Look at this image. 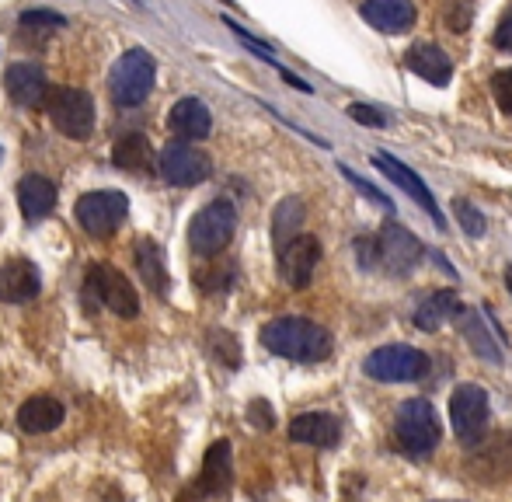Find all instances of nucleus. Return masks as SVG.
<instances>
[{
    "instance_id": "f257e3e1",
    "label": "nucleus",
    "mask_w": 512,
    "mask_h": 502,
    "mask_svg": "<svg viewBox=\"0 0 512 502\" xmlns=\"http://www.w3.org/2000/svg\"><path fill=\"white\" fill-rule=\"evenodd\" d=\"M262 346L283 360L321 363L331 353V335L310 318H276L262 328Z\"/></svg>"
},
{
    "instance_id": "f03ea898",
    "label": "nucleus",
    "mask_w": 512,
    "mask_h": 502,
    "mask_svg": "<svg viewBox=\"0 0 512 502\" xmlns=\"http://www.w3.org/2000/svg\"><path fill=\"white\" fill-rule=\"evenodd\" d=\"M81 297L88 311L108 307V311L119 314V318H136V314H140V293H136V286L129 283L115 265H105V262L91 265V269L84 272Z\"/></svg>"
},
{
    "instance_id": "7ed1b4c3",
    "label": "nucleus",
    "mask_w": 512,
    "mask_h": 502,
    "mask_svg": "<svg viewBox=\"0 0 512 502\" xmlns=\"http://www.w3.org/2000/svg\"><path fill=\"white\" fill-rule=\"evenodd\" d=\"M154 56L147 49H126V53L115 60L112 74H108V95L119 109H136V105L147 102L150 88H154Z\"/></svg>"
},
{
    "instance_id": "20e7f679",
    "label": "nucleus",
    "mask_w": 512,
    "mask_h": 502,
    "mask_svg": "<svg viewBox=\"0 0 512 502\" xmlns=\"http://www.w3.org/2000/svg\"><path fill=\"white\" fill-rule=\"evenodd\" d=\"M394 436H398L401 450L415 457H425L439 447V436H443V426H439L436 408L425 398H411L398 408V419H394Z\"/></svg>"
},
{
    "instance_id": "39448f33",
    "label": "nucleus",
    "mask_w": 512,
    "mask_h": 502,
    "mask_svg": "<svg viewBox=\"0 0 512 502\" xmlns=\"http://www.w3.org/2000/svg\"><path fill=\"white\" fill-rule=\"evenodd\" d=\"M234 231H237V210L227 203V199H213L209 206L196 213L189 227V245L196 255L203 258H216L223 248L234 241Z\"/></svg>"
},
{
    "instance_id": "423d86ee",
    "label": "nucleus",
    "mask_w": 512,
    "mask_h": 502,
    "mask_svg": "<svg viewBox=\"0 0 512 502\" xmlns=\"http://www.w3.org/2000/svg\"><path fill=\"white\" fill-rule=\"evenodd\" d=\"M46 112H49V123L60 129L63 136H70V140H88L91 129H95V102L81 88L49 91Z\"/></svg>"
},
{
    "instance_id": "0eeeda50",
    "label": "nucleus",
    "mask_w": 512,
    "mask_h": 502,
    "mask_svg": "<svg viewBox=\"0 0 512 502\" xmlns=\"http://www.w3.org/2000/svg\"><path fill=\"white\" fill-rule=\"evenodd\" d=\"M450 422L467 450L488 436V394L478 384H460L450 398Z\"/></svg>"
},
{
    "instance_id": "6e6552de",
    "label": "nucleus",
    "mask_w": 512,
    "mask_h": 502,
    "mask_svg": "<svg viewBox=\"0 0 512 502\" xmlns=\"http://www.w3.org/2000/svg\"><path fill=\"white\" fill-rule=\"evenodd\" d=\"M363 374L384 384H405L429 374V356L415 346H380L366 356Z\"/></svg>"
},
{
    "instance_id": "1a4fd4ad",
    "label": "nucleus",
    "mask_w": 512,
    "mask_h": 502,
    "mask_svg": "<svg viewBox=\"0 0 512 502\" xmlns=\"http://www.w3.org/2000/svg\"><path fill=\"white\" fill-rule=\"evenodd\" d=\"M129 213V199L115 189H102V192H84L74 206V217L91 238H108L122 227Z\"/></svg>"
},
{
    "instance_id": "9d476101",
    "label": "nucleus",
    "mask_w": 512,
    "mask_h": 502,
    "mask_svg": "<svg viewBox=\"0 0 512 502\" xmlns=\"http://www.w3.org/2000/svg\"><path fill=\"white\" fill-rule=\"evenodd\" d=\"M418 262H422V241L401 224H387L373 238V269L387 276H408Z\"/></svg>"
},
{
    "instance_id": "9b49d317",
    "label": "nucleus",
    "mask_w": 512,
    "mask_h": 502,
    "mask_svg": "<svg viewBox=\"0 0 512 502\" xmlns=\"http://www.w3.org/2000/svg\"><path fill=\"white\" fill-rule=\"evenodd\" d=\"M157 171L168 185H178V189H192V185L206 182L213 175V161H209L206 150H199L196 143H168L157 157Z\"/></svg>"
},
{
    "instance_id": "f8f14e48",
    "label": "nucleus",
    "mask_w": 512,
    "mask_h": 502,
    "mask_svg": "<svg viewBox=\"0 0 512 502\" xmlns=\"http://www.w3.org/2000/svg\"><path fill=\"white\" fill-rule=\"evenodd\" d=\"M317 262H321V241L310 234H297L290 245L279 248V272L293 290H307Z\"/></svg>"
},
{
    "instance_id": "ddd939ff",
    "label": "nucleus",
    "mask_w": 512,
    "mask_h": 502,
    "mask_svg": "<svg viewBox=\"0 0 512 502\" xmlns=\"http://www.w3.org/2000/svg\"><path fill=\"white\" fill-rule=\"evenodd\" d=\"M471 475L478 482H506L512 478V433H499L492 440H481L478 447H471V461H467Z\"/></svg>"
},
{
    "instance_id": "4468645a",
    "label": "nucleus",
    "mask_w": 512,
    "mask_h": 502,
    "mask_svg": "<svg viewBox=\"0 0 512 502\" xmlns=\"http://www.w3.org/2000/svg\"><path fill=\"white\" fill-rule=\"evenodd\" d=\"M373 161V168H380L384 171L387 178H391V182H398L401 189L408 192L411 199H415L418 206H422L425 213H429L432 220H436V227L439 231H446V220H443V210H439L436 206V199H432V192H429V185L422 182V178L415 175V171L408 168V164H401L398 157H391V154H384V150H380V154H373L370 157Z\"/></svg>"
},
{
    "instance_id": "2eb2a0df",
    "label": "nucleus",
    "mask_w": 512,
    "mask_h": 502,
    "mask_svg": "<svg viewBox=\"0 0 512 502\" xmlns=\"http://www.w3.org/2000/svg\"><path fill=\"white\" fill-rule=\"evenodd\" d=\"M4 88L11 95V102L21 105V109H39L49 98V81L35 63H14V67H7Z\"/></svg>"
},
{
    "instance_id": "dca6fc26",
    "label": "nucleus",
    "mask_w": 512,
    "mask_h": 502,
    "mask_svg": "<svg viewBox=\"0 0 512 502\" xmlns=\"http://www.w3.org/2000/svg\"><path fill=\"white\" fill-rule=\"evenodd\" d=\"M42 290V279L35 262L28 258H11L0 265V304H28Z\"/></svg>"
},
{
    "instance_id": "f3484780",
    "label": "nucleus",
    "mask_w": 512,
    "mask_h": 502,
    "mask_svg": "<svg viewBox=\"0 0 512 502\" xmlns=\"http://www.w3.org/2000/svg\"><path fill=\"white\" fill-rule=\"evenodd\" d=\"M230 478H234V454H230V443L216 440L213 447L206 450V457H203V471H199L196 492L216 499V496H223V492L230 489Z\"/></svg>"
},
{
    "instance_id": "a211bd4d",
    "label": "nucleus",
    "mask_w": 512,
    "mask_h": 502,
    "mask_svg": "<svg viewBox=\"0 0 512 502\" xmlns=\"http://www.w3.org/2000/svg\"><path fill=\"white\" fill-rule=\"evenodd\" d=\"M405 67L411 74H418L422 81L436 84V88H446L453 77V63L436 42H415V46L405 53Z\"/></svg>"
},
{
    "instance_id": "6ab92c4d",
    "label": "nucleus",
    "mask_w": 512,
    "mask_h": 502,
    "mask_svg": "<svg viewBox=\"0 0 512 502\" xmlns=\"http://www.w3.org/2000/svg\"><path fill=\"white\" fill-rule=\"evenodd\" d=\"M290 436L310 447H335L342 440V422L328 412H304L290 422Z\"/></svg>"
},
{
    "instance_id": "aec40b11",
    "label": "nucleus",
    "mask_w": 512,
    "mask_h": 502,
    "mask_svg": "<svg viewBox=\"0 0 512 502\" xmlns=\"http://www.w3.org/2000/svg\"><path fill=\"white\" fill-rule=\"evenodd\" d=\"M168 126H171V133H175L182 143L206 140L209 129H213V116H209V109H206L203 102H199V98H182V102L171 109Z\"/></svg>"
},
{
    "instance_id": "412c9836",
    "label": "nucleus",
    "mask_w": 512,
    "mask_h": 502,
    "mask_svg": "<svg viewBox=\"0 0 512 502\" xmlns=\"http://www.w3.org/2000/svg\"><path fill=\"white\" fill-rule=\"evenodd\" d=\"M363 18L370 21L373 28H380V32L398 35L415 25V4H411V0H366Z\"/></svg>"
},
{
    "instance_id": "4be33fe9",
    "label": "nucleus",
    "mask_w": 512,
    "mask_h": 502,
    "mask_svg": "<svg viewBox=\"0 0 512 502\" xmlns=\"http://www.w3.org/2000/svg\"><path fill=\"white\" fill-rule=\"evenodd\" d=\"M112 164L126 175H150L154 171V150L143 133H126L115 140L112 147Z\"/></svg>"
},
{
    "instance_id": "5701e85b",
    "label": "nucleus",
    "mask_w": 512,
    "mask_h": 502,
    "mask_svg": "<svg viewBox=\"0 0 512 502\" xmlns=\"http://www.w3.org/2000/svg\"><path fill=\"white\" fill-rule=\"evenodd\" d=\"M63 405L49 394H39V398H28L25 405L18 408V426L25 433L39 436V433H53V429L63 426Z\"/></svg>"
},
{
    "instance_id": "b1692460",
    "label": "nucleus",
    "mask_w": 512,
    "mask_h": 502,
    "mask_svg": "<svg viewBox=\"0 0 512 502\" xmlns=\"http://www.w3.org/2000/svg\"><path fill=\"white\" fill-rule=\"evenodd\" d=\"M18 206L28 220H42L56 206V185L46 175H25L18 182Z\"/></svg>"
},
{
    "instance_id": "393cba45",
    "label": "nucleus",
    "mask_w": 512,
    "mask_h": 502,
    "mask_svg": "<svg viewBox=\"0 0 512 502\" xmlns=\"http://www.w3.org/2000/svg\"><path fill=\"white\" fill-rule=\"evenodd\" d=\"M457 311H460L457 293H453V290H436V293H429L422 304H418L415 325L422 328V332H436V328H443L450 318H457Z\"/></svg>"
},
{
    "instance_id": "a878e982",
    "label": "nucleus",
    "mask_w": 512,
    "mask_h": 502,
    "mask_svg": "<svg viewBox=\"0 0 512 502\" xmlns=\"http://www.w3.org/2000/svg\"><path fill=\"white\" fill-rule=\"evenodd\" d=\"M136 269H140L143 283H147L157 297L168 293V269H164V251L157 241L143 238L140 245H136Z\"/></svg>"
},
{
    "instance_id": "bb28decb",
    "label": "nucleus",
    "mask_w": 512,
    "mask_h": 502,
    "mask_svg": "<svg viewBox=\"0 0 512 502\" xmlns=\"http://www.w3.org/2000/svg\"><path fill=\"white\" fill-rule=\"evenodd\" d=\"M457 321H460V332H464L467 346H471L474 353L485 356V360H492V363H502V360H506L502 346H499V342H492V335L485 332V325H481L478 311H471V307H460V311H457Z\"/></svg>"
},
{
    "instance_id": "cd10ccee",
    "label": "nucleus",
    "mask_w": 512,
    "mask_h": 502,
    "mask_svg": "<svg viewBox=\"0 0 512 502\" xmlns=\"http://www.w3.org/2000/svg\"><path fill=\"white\" fill-rule=\"evenodd\" d=\"M300 224H304V203H300L297 196L283 199V203L276 206V217H272V238H276V248L290 245V241L297 238Z\"/></svg>"
},
{
    "instance_id": "c85d7f7f",
    "label": "nucleus",
    "mask_w": 512,
    "mask_h": 502,
    "mask_svg": "<svg viewBox=\"0 0 512 502\" xmlns=\"http://www.w3.org/2000/svg\"><path fill=\"white\" fill-rule=\"evenodd\" d=\"M206 349H209V356H213L216 363H223V367H230V370H237L241 367V346H237V339L230 332H209V339H206Z\"/></svg>"
},
{
    "instance_id": "c756f323",
    "label": "nucleus",
    "mask_w": 512,
    "mask_h": 502,
    "mask_svg": "<svg viewBox=\"0 0 512 502\" xmlns=\"http://www.w3.org/2000/svg\"><path fill=\"white\" fill-rule=\"evenodd\" d=\"M230 283H234V269H230V265H209V269H199L196 272V286L203 293L230 290Z\"/></svg>"
},
{
    "instance_id": "7c9ffc66",
    "label": "nucleus",
    "mask_w": 512,
    "mask_h": 502,
    "mask_svg": "<svg viewBox=\"0 0 512 502\" xmlns=\"http://www.w3.org/2000/svg\"><path fill=\"white\" fill-rule=\"evenodd\" d=\"M453 213H457L460 227H464L471 238H481V234H485V213H481L471 199H457V203H453Z\"/></svg>"
},
{
    "instance_id": "2f4dec72",
    "label": "nucleus",
    "mask_w": 512,
    "mask_h": 502,
    "mask_svg": "<svg viewBox=\"0 0 512 502\" xmlns=\"http://www.w3.org/2000/svg\"><path fill=\"white\" fill-rule=\"evenodd\" d=\"M18 21L25 28H63L67 25V18H63L60 11H42V7H35V11H21Z\"/></svg>"
},
{
    "instance_id": "473e14b6",
    "label": "nucleus",
    "mask_w": 512,
    "mask_h": 502,
    "mask_svg": "<svg viewBox=\"0 0 512 502\" xmlns=\"http://www.w3.org/2000/svg\"><path fill=\"white\" fill-rule=\"evenodd\" d=\"M492 95H495V102H499V109L506 112V116H512V67L499 70V74L492 77Z\"/></svg>"
},
{
    "instance_id": "72a5a7b5",
    "label": "nucleus",
    "mask_w": 512,
    "mask_h": 502,
    "mask_svg": "<svg viewBox=\"0 0 512 502\" xmlns=\"http://www.w3.org/2000/svg\"><path fill=\"white\" fill-rule=\"evenodd\" d=\"M227 28H230V32L237 35V39L244 42V46H248V49H255V53L262 56L265 63H276V56H272V46H265V42H258L255 35H248V32H244L241 25H237V21H227ZM276 67H279V63H276Z\"/></svg>"
},
{
    "instance_id": "f704fd0d",
    "label": "nucleus",
    "mask_w": 512,
    "mask_h": 502,
    "mask_svg": "<svg viewBox=\"0 0 512 502\" xmlns=\"http://www.w3.org/2000/svg\"><path fill=\"white\" fill-rule=\"evenodd\" d=\"M248 422H251V426H258V429H272V426H276V415H272L269 401H262V398L251 401V405H248Z\"/></svg>"
},
{
    "instance_id": "c9c22d12",
    "label": "nucleus",
    "mask_w": 512,
    "mask_h": 502,
    "mask_svg": "<svg viewBox=\"0 0 512 502\" xmlns=\"http://www.w3.org/2000/svg\"><path fill=\"white\" fill-rule=\"evenodd\" d=\"M342 175H345V178H349V182H352V185H356V189H359V192H363V196H366V199H373V203H380V206H384V210H394V203H391V199H387V196H384V192H380V189H373V185H370V182H366V178L352 175V171H349V168H342Z\"/></svg>"
},
{
    "instance_id": "e433bc0d",
    "label": "nucleus",
    "mask_w": 512,
    "mask_h": 502,
    "mask_svg": "<svg viewBox=\"0 0 512 502\" xmlns=\"http://www.w3.org/2000/svg\"><path fill=\"white\" fill-rule=\"evenodd\" d=\"M349 116L356 119V123H363V126H373V129H380V126H387V119L380 116L377 109H370V105H349Z\"/></svg>"
},
{
    "instance_id": "4c0bfd02",
    "label": "nucleus",
    "mask_w": 512,
    "mask_h": 502,
    "mask_svg": "<svg viewBox=\"0 0 512 502\" xmlns=\"http://www.w3.org/2000/svg\"><path fill=\"white\" fill-rule=\"evenodd\" d=\"M495 46H499L502 53H512V7L499 18V28H495Z\"/></svg>"
},
{
    "instance_id": "58836bf2",
    "label": "nucleus",
    "mask_w": 512,
    "mask_h": 502,
    "mask_svg": "<svg viewBox=\"0 0 512 502\" xmlns=\"http://www.w3.org/2000/svg\"><path fill=\"white\" fill-rule=\"evenodd\" d=\"M506 283H509V293H512V265L506 269Z\"/></svg>"
},
{
    "instance_id": "ea45409f",
    "label": "nucleus",
    "mask_w": 512,
    "mask_h": 502,
    "mask_svg": "<svg viewBox=\"0 0 512 502\" xmlns=\"http://www.w3.org/2000/svg\"><path fill=\"white\" fill-rule=\"evenodd\" d=\"M223 4H234V0H223Z\"/></svg>"
}]
</instances>
